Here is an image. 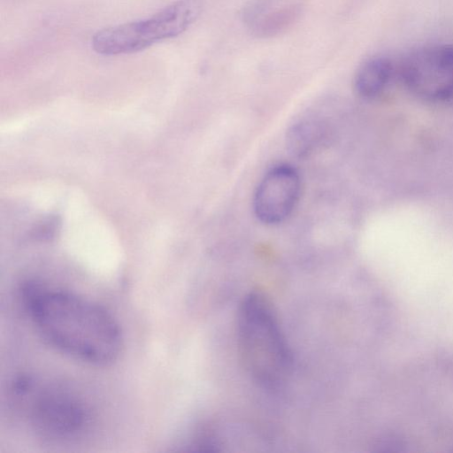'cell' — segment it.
I'll return each instance as SVG.
<instances>
[{
	"label": "cell",
	"instance_id": "9c48e42d",
	"mask_svg": "<svg viewBox=\"0 0 453 453\" xmlns=\"http://www.w3.org/2000/svg\"><path fill=\"white\" fill-rule=\"evenodd\" d=\"M325 128L318 120L305 119L295 124L288 133L287 144L296 156L311 153L322 142Z\"/></svg>",
	"mask_w": 453,
	"mask_h": 453
},
{
	"label": "cell",
	"instance_id": "5b68a950",
	"mask_svg": "<svg viewBox=\"0 0 453 453\" xmlns=\"http://www.w3.org/2000/svg\"><path fill=\"white\" fill-rule=\"evenodd\" d=\"M403 84L426 101L453 100V44H434L408 53L399 65Z\"/></svg>",
	"mask_w": 453,
	"mask_h": 453
},
{
	"label": "cell",
	"instance_id": "7a4b0ae2",
	"mask_svg": "<svg viewBox=\"0 0 453 453\" xmlns=\"http://www.w3.org/2000/svg\"><path fill=\"white\" fill-rule=\"evenodd\" d=\"M237 346L249 375L260 386L273 388L289 374L292 357L270 301L259 292L248 294L237 315Z\"/></svg>",
	"mask_w": 453,
	"mask_h": 453
},
{
	"label": "cell",
	"instance_id": "ba28073f",
	"mask_svg": "<svg viewBox=\"0 0 453 453\" xmlns=\"http://www.w3.org/2000/svg\"><path fill=\"white\" fill-rule=\"evenodd\" d=\"M392 61L383 56L365 60L357 69L353 86L358 96L365 100H376L382 96L394 76Z\"/></svg>",
	"mask_w": 453,
	"mask_h": 453
},
{
	"label": "cell",
	"instance_id": "277c9868",
	"mask_svg": "<svg viewBox=\"0 0 453 453\" xmlns=\"http://www.w3.org/2000/svg\"><path fill=\"white\" fill-rule=\"evenodd\" d=\"M203 0H177L152 17L98 30L91 39L96 52L105 56L142 50L185 32L201 15Z\"/></svg>",
	"mask_w": 453,
	"mask_h": 453
},
{
	"label": "cell",
	"instance_id": "8992f818",
	"mask_svg": "<svg viewBox=\"0 0 453 453\" xmlns=\"http://www.w3.org/2000/svg\"><path fill=\"white\" fill-rule=\"evenodd\" d=\"M301 179L295 167L274 165L261 179L253 198V210L259 221L276 225L285 221L296 207L301 195Z\"/></svg>",
	"mask_w": 453,
	"mask_h": 453
},
{
	"label": "cell",
	"instance_id": "3957f363",
	"mask_svg": "<svg viewBox=\"0 0 453 453\" xmlns=\"http://www.w3.org/2000/svg\"><path fill=\"white\" fill-rule=\"evenodd\" d=\"M14 392L30 426L42 438L74 439L88 425L87 405L68 389L26 378L17 381Z\"/></svg>",
	"mask_w": 453,
	"mask_h": 453
},
{
	"label": "cell",
	"instance_id": "6da1fadb",
	"mask_svg": "<svg viewBox=\"0 0 453 453\" xmlns=\"http://www.w3.org/2000/svg\"><path fill=\"white\" fill-rule=\"evenodd\" d=\"M24 303L35 329L51 346L96 365L112 363L123 338L115 319L104 307L77 294L28 285Z\"/></svg>",
	"mask_w": 453,
	"mask_h": 453
},
{
	"label": "cell",
	"instance_id": "52a82bcc",
	"mask_svg": "<svg viewBox=\"0 0 453 453\" xmlns=\"http://www.w3.org/2000/svg\"><path fill=\"white\" fill-rule=\"evenodd\" d=\"M273 0H257L243 13L245 22L260 37L277 35L290 27L300 15V7L288 4L270 10Z\"/></svg>",
	"mask_w": 453,
	"mask_h": 453
}]
</instances>
